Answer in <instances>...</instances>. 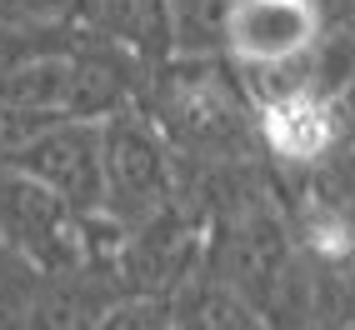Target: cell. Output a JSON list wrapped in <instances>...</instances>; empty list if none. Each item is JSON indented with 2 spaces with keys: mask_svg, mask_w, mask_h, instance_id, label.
Returning a JSON list of instances; mask_svg holds the SVG:
<instances>
[{
  "mask_svg": "<svg viewBox=\"0 0 355 330\" xmlns=\"http://www.w3.org/2000/svg\"><path fill=\"white\" fill-rule=\"evenodd\" d=\"M10 160L40 185H51L80 216H101L105 210V125L101 121L65 115L51 130H40L26 150H15Z\"/></svg>",
  "mask_w": 355,
  "mask_h": 330,
  "instance_id": "5",
  "label": "cell"
},
{
  "mask_svg": "<svg viewBox=\"0 0 355 330\" xmlns=\"http://www.w3.org/2000/svg\"><path fill=\"white\" fill-rule=\"evenodd\" d=\"M105 125V210L115 225H146L180 205V160L146 105L115 110Z\"/></svg>",
  "mask_w": 355,
  "mask_h": 330,
  "instance_id": "2",
  "label": "cell"
},
{
  "mask_svg": "<svg viewBox=\"0 0 355 330\" xmlns=\"http://www.w3.org/2000/svg\"><path fill=\"white\" fill-rule=\"evenodd\" d=\"M311 330H355V266L315 270V315Z\"/></svg>",
  "mask_w": 355,
  "mask_h": 330,
  "instance_id": "11",
  "label": "cell"
},
{
  "mask_svg": "<svg viewBox=\"0 0 355 330\" xmlns=\"http://www.w3.org/2000/svg\"><path fill=\"white\" fill-rule=\"evenodd\" d=\"M140 105L155 115V125L185 160H266L255 101L245 96V80L225 51H180L165 65H155Z\"/></svg>",
  "mask_w": 355,
  "mask_h": 330,
  "instance_id": "1",
  "label": "cell"
},
{
  "mask_svg": "<svg viewBox=\"0 0 355 330\" xmlns=\"http://www.w3.org/2000/svg\"><path fill=\"white\" fill-rule=\"evenodd\" d=\"M40 266L15 245L0 241V330H31L35 290H40Z\"/></svg>",
  "mask_w": 355,
  "mask_h": 330,
  "instance_id": "10",
  "label": "cell"
},
{
  "mask_svg": "<svg viewBox=\"0 0 355 330\" xmlns=\"http://www.w3.org/2000/svg\"><path fill=\"white\" fill-rule=\"evenodd\" d=\"M171 300H175V330H270L266 315L210 266H200Z\"/></svg>",
  "mask_w": 355,
  "mask_h": 330,
  "instance_id": "9",
  "label": "cell"
},
{
  "mask_svg": "<svg viewBox=\"0 0 355 330\" xmlns=\"http://www.w3.org/2000/svg\"><path fill=\"white\" fill-rule=\"evenodd\" d=\"M101 330H175V300L171 295H115Z\"/></svg>",
  "mask_w": 355,
  "mask_h": 330,
  "instance_id": "12",
  "label": "cell"
},
{
  "mask_svg": "<svg viewBox=\"0 0 355 330\" xmlns=\"http://www.w3.org/2000/svg\"><path fill=\"white\" fill-rule=\"evenodd\" d=\"M115 295H125L121 280L96 255H85L76 266H60V270H45L40 290H35L31 330H101Z\"/></svg>",
  "mask_w": 355,
  "mask_h": 330,
  "instance_id": "7",
  "label": "cell"
},
{
  "mask_svg": "<svg viewBox=\"0 0 355 330\" xmlns=\"http://www.w3.org/2000/svg\"><path fill=\"white\" fill-rule=\"evenodd\" d=\"M0 241L31 255L40 270H60L90 255V216L70 210L15 160H0Z\"/></svg>",
  "mask_w": 355,
  "mask_h": 330,
  "instance_id": "4",
  "label": "cell"
},
{
  "mask_svg": "<svg viewBox=\"0 0 355 330\" xmlns=\"http://www.w3.org/2000/svg\"><path fill=\"white\" fill-rule=\"evenodd\" d=\"M330 20L320 0H230L225 45L235 65H280L325 40Z\"/></svg>",
  "mask_w": 355,
  "mask_h": 330,
  "instance_id": "6",
  "label": "cell"
},
{
  "mask_svg": "<svg viewBox=\"0 0 355 330\" xmlns=\"http://www.w3.org/2000/svg\"><path fill=\"white\" fill-rule=\"evenodd\" d=\"M60 35H65V20H60V26H26V20H0V80H6L15 65H26L35 51L55 45Z\"/></svg>",
  "mask_w": 355,
  "mask_h": 330,
  "instance_id": "13",
  "label": "cell"
},
{
  "mask_svg": "<svg viewBox=\"0 0 355 330\" xmlns=\"http://www.w3.org/2000/svg\"><path fill=\"white\" fill-rule=\"evenodd\" d=\"M70 26L125 45L150 70L175 55V0H76Z\"/></svg>",
  "mask_w": 355,
  "mask_h": 330,
  "instance_id": "8",
  "label": "cell"
},
{
  "mask_svg": "<svg viewBox=\"0 0 355 330\" xmlns=\"http://www.w3.org/2000/svg\"><path fill=\"white\" fill-rule=\"evenodd\" d=\"M260 146L280 175H320L330 171L345 146L355 140V105L336 90H286L275 101H260Z\"/></svg>",
  "mask_w": 355,
  "mask_h": 330,
  "instance_id": "3",
  "label": "cell"
},
{
  "mask_svg": "<svg viewBox=\"0 0 355 330\" xmlns=\"http://www.w3.org/2000/svg\"><path fill=\"white\" fill-rule=\"evenodd\" d=\"M70 10L76 0H0V20H26V26H60Z\"/></svg>",
  "mask_w": 355,
  "mask_h": 330,
  "instance_id": "14",
  "label": "cell"
}]
</instances>
